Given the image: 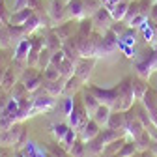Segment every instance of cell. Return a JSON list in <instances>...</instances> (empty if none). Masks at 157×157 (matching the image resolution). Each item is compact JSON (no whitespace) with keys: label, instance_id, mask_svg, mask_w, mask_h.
<instances>
[{"label":"cell","instance_id":"obj_5","mask_svg":"<svg viewBox=\"0 0 157 157\" xmlns=\"http://www.w3.org/2000/svg\"><path fill=\"white\" fill-rule=\"evenodd\" d=\"M94 64H95V58H82V60H78L75 66H77V69H75V75L81 78L82 82H86L88 81V77L92 75V67H94Z\"/></svg>","mask_w":157,"mask_h":157},{"label":"cell","instance_id":"obj_22","mask_svg":"<svg viewBox=\"0 0 157 157\" xmlns=\"http://www.w3.org/2000/svg\"><path fill=\"white\" fill-rule=\"evenodd\" d=\"M73 66H75V62H71L69 58H64V62L58 66L60 75H62V77H71V75H73Z\"/></svg>","mask_w":157,"mask_h":157},{"label":"cell","instance_id":"obj_28","mask_svg":"<svg viewBox=\"0 0 157 157\" xmlns=\"http://www.w3.org/2000/svg\"><path fill=\"white\" fill-rule=\"evenodd\" d=\"M155 2H157V0H153V4H155Z\"/></svg>","mask_w":157,"mask_h":157},{"label":"cell","instance_id":"obj_26","mask_svg":"<svg viewBox=\"0 0 157 157\" xmlns=\"http://www.w3.org/2000/svg\"><path fill=\"white\" fill-rule=\"evenodd\" d=\"M69 131V127L66 125V124H58V125H54V133H56V136H58V139H64V136H66V133Z\"/></svg>","mask_w":157,"mask_h":157},{"label":"cell","instance_id":"obj_12","mask_svg":"<svg viewBox=\"0 0 157 157\" xmlns=\"http://www.w3.org/2000/svg\"><path fill=\"white\" fill-rule=\"evenodd\" d=\"M107 127H110V129H125V114H124V110H120V112H114V114H110V120H109V125Z\"/></svg>","mask_w":157,"mask_h":157},{"label":"cell","instance_id":"obj_18","mask_svg":"<svg viewBox=\"0 0 157 157\" xmlns=\"http://www.w3.org/2000/svg\"><path fill=\"white\" fill-rule=\"evenodd\" d=\"M41 81H43V77H41V75L28 73V78H26V82H25V88H26L28 92H32V90H36L39 84H41Z\"/></svg>","mask_w":157,"mask_h":157},{"label":"cell","instance_id":"obj_1","mask_svg":"<svg viewBox=\"0 0 157 157\" xmlns=\"http://www.w3.org/2000/svg\"><path fill=\"white\" fill-rule=\"evenodd\" d=\"M97 99H99V103L114 109V110H120V97H118V90L112 88V90H103V88H95V86H90L88 88Z\"/></svg>","mask_w":157,"mask_h":157},{"label":"cell","instance_id":"obj_23","mask_svg":"<svg viewBox=\"0 0 157 157\" xmlns=\"http://www.w3.org/2000/svg\"><path fill=\"white\" fill-rule=\"evenodd\" d=\"M71 155H73V157H86V146H84L82 140H78V142L73 144V148H71Z\"/></svg>","mask_w":157,"mask_h":157},{"label":"cell","instance_id":"obj_14","mask_svg":"<svg viewBox=\"0 0 157 157\" xmlns=\"http://www.w3.org/2000/svg\"><path fill=\"white\" fill-rule=\"evenodd\" d=\"M81 82H82V81H81V78H78L77 75L67 77V82L64 84V94H69V95H71V94H75L78 88H81Z\"/></svg>","mask_w":157,"mask_h":157},{"label":"cell","instance_id":"obj_27","mask_svg":"<svg viewBox=\"0 0 157 157\" xmlns=\"http://www.w3.org/2000/svg\"><path fill=\"white\" fill-rule=\"evenodd\" d=\"M150 19L151 21H157V2L151 6V10H150Z\"/></svg>","mask_w":157,"mask_h":157},{"label":"cell","instance_id":"obj_2","mask_svg":"<svg viewBox=\"0 0 157 157\" xmlns=\"http://www.w3.org/2000/svg\"><path fill=\"white\" fill-rule=\"evenodd\" d=\"M133 78H124V81L116 86L118 97H120V110H127L133 101H135V94H133Z\"/></svg>","mask_w":157,"mask_h":157},{"label":"cell","instance_id":"obj_8","mask_svg":"<svg viewBox=\"0 0 157 157\" xmlns=\"http://www.w3.org/2000/svg\"><path fill=\"white\" fill-rule=\"evenodd\" d=\"M94 120L99 124L101 127H107L109 125V120H110V107H107V105H99L97 107V110L94 112Z\"/></svg>","mask_w":157,"mask_h":157},{"label":"cell","instance_id":"obj_20","mask_svg":"<svg viewBox=\"0 0 157 157\" xmlns=\"http://www.w3.org/2000/svg\"><path fill=\"white\" fill-rule=\"evenodd\" d=\"M62 75H60V69H58L56 66H49V67H45L43 69V78H47V81H58Z\"/></svg>","mask_w":157,"mask_h":157},{"label":"cell","instance_id":"obj_3","mask_svg":"<svg viewBox=\"0 0 157 157\" xmlns=\"http://www.w3.org/2000/svg\"><path fill=\"white\" fill-rule=\"evenodd\" d=\"M112 23H114L112 13H110V10L105 8V6H101L99 10H97V11L92 15V25H94L95 30H99V32H107V30H110Z\"/></svg>","mask_w":157,"mask_h":157},{"label":"cell","instance_id":"obj_25","mask_svg":"<svg viewBox=\"0 0 157 157\" xmlns=\"http://www.w3.org/2000/svg\"><path fill=\"white\" fill-rule=\"evenodd\" d=\"M71 140H75V131H73V129H69V131L66 133V136L62 139V146H64L66 150H69V146H71Z\"/></svg>","mask_w":157,"mask_h":157},{"label":"cell","instance_id":"obj_10","mask_svg":"<svg viewBox=\"0 0 157 157\" xmlns=\"http://www.w3.org/2000/svg\"><path fill=\"white\" fill-rule=\"evenodd\" d=\"M127 10H129V2H125V0H118V2L110 8L112 19H114V21H124Z\"/></svg>","mask_w":157,"mask_h":157},{"label":"cell","instance_id":"obj_13","mask_svg":"<svg viewBox=\"0 0 157 157\" xmlns=\"http://www.w3.org/2000/svg\"><path fill=\"white\" fill-rule=\"evenodd\" d=\"M30 17H34V13H32V10L30 8H25V10H17V13L15 15H11V23L13 25H25V23H28V19Z\"/></svg>","mask_w":157,"mask_h":157},{"label":"cell","instance_id":"obj_4","mask_svg":"<svg viewBox=\"0 0 157 157\" xmlns=\"http://www.w3.org/2000/svg\"><path fill=\"white\" fill-rule=\"evenodd\" d=\"M99 127H101V125L97 124L94 118H90V120H88L81 129H78V131H81V140H82V142H90L92 139H95V136L101 133Z\"/></svg>","mask_w":157,"mask_h":157},{"label":"cell","instance_id":"obj_16","mask_svg":"<svg viewBox=\"0 0 157 157\" xmlns=\"http://www.w3.org/2000/svg\"><path fill=\"white\" fill-rule=\"evenodd\" d=\"M125 144V140L124 139H116V140H112V142H109L105 148H103V151L107 153V155H114V153H118L122 150V146Z\"/></svg>","mask_w":157,"mask_h":157},{"label":"cell","instance_id":"obj_24","mask_svg":"<svg viewBox=\"0 0 157 157\" xmlns=\"http://www.w3.org/2000/svg\"><path fill=\"white\" fill-rule=\"evenodd\" d=\"M69 25H71V23H66V25H62V26L58 25V28H54V32H56L58 36H60L62 39H69V37H71V30H69Z\"/></svg>","mask_w":157,"mask_h":157},{"label":"cell","instance_id":"obj_6","mask_svg":"<svg viewBox=\"0 0 157 157\" xmlns=\"http://www.w3.org/2000/svg\"><path fill=\"white\" fill-rule=\"evenodd\" d=\"M67 15V6H64V0H52L51 8H49V17L54 23L62 21V19Z\"/></svg>","mask_w":157,"mask_h":157},{"label":"cell","instance_id":"obj_15","mask_svg":"<svg viewBox=\"0 0 157 157\" xmlns=\"http://www.w3.org/2000/svg\"><path fill=\"white\" fill-rule=\"evenodd\" d=\"M45 43H47V49H49V51L56 52L58 49H60V45H62V37L58 36L56 32H52V34H49V36L45 37Z\"/></svg>","mask_w":157,"mask_h":157},{"label":"cell","instance_id":"obj_11","mask_svg":"<svg viewBox=\"0 0 157 157\" xmlns=\"http://www.w3.org/2000/svg\"><path fill=\"white\" fill-rule=\"evenodd\" d=\"M133 94H135V99H142V97L146 95V92L150 90L148 88V82L144 81L142 77H139V78H133Z\"/></svg>","mask_w":157,"mask_h":157},{"label":"cell","instance_id":"obj_19","mask_svg":"<svg viewBox=\"0 0 157 157\" xmlns=\"http://www.w3.org/2000/svg\"><path fill=\"white\" fill-rule=\"evenodd\" d=\"M45 90L49 95H58V94H64V84H60L58 81H47Z\"/></svg>","mask_w":157,"mask_h":157},{"label":"cell","instance_id":"obj_17","mask_svg":"<svg viewBox=\"0 0 157 157\" xmlns=\"http://www.w3.org/2000/svg\"><path fill=\"white\" fill-rule=\"evenodd\" d=\"M52 51H49V49H41L39 51V56H37V66L39 67H49L51 66V58H52V54H51Z\"/></svg>","mask_w":157,"mask_h":157},{"label":"cell","instance_id":"obj_7","mask_svg":"<svg viewBox=\"0 0 157 157\" xmlns=\"http://www.w3.org/2000/svg\"><path fill=\"white\" fill-rule=\"evenodd\" d=\"M67 15L73 19H84V0H69L67 2Z\"/></svg>","mask_w":157,"mask_h":157},{"label":"cell","instance_id":"obj_9","mask_svg":"<svg viewBox=\"0 0 157 157\" xmlns=\"http://www.w3.org/2000/svg\"><path fill=\"white\" fill-rule=\"evenodd\" d=\"M82 103H84V109L88 110V114L90 116H94V112L97 110V107H99L101 103H99V99H97V97L90 92V90H84V94H82Z\"/></svg>","mask_w":157,"mask_h":157},{"label":"cell","instance_id":"obj_21","mask_svg":"<svg viewBox=\"0 0 157 157\" xmlns=\"http://www.w3.org/2000/svg\"><path fill=\"white\" fill-rule=\"evenodd\" d=\"M136 142H125L124 146H122V150L118 151V157H133L135 155V151H136Z\"/></svg>","mask_w":157,"mask_h":157}]
</instances>
